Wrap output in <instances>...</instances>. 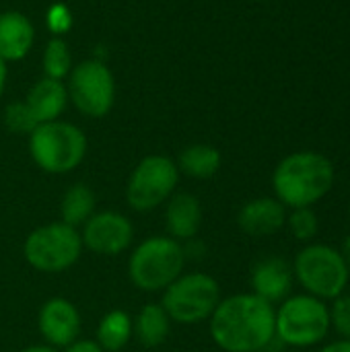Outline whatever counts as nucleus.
<instances>
[{
	"label": "nucleus",
	"instance_id": "obj_1",
	"mask_svg": "<svg viewBox=\"0 0 350 352\" xmlns=\"http://www.w3.org/2000/svg\"><path fill=\"white\" fill-rule=\"evenodd\" d=\"M208 334L223 352H262L274 338V305L250 293L223 297L210 316Z\"/></svg>",
	"mask_w": 350,
	"mask_h": 352
},
{
	"label": "nucleus",
	"instance_id": "obj_2",
	"mask_svg": "<svg viewBox=\"0 0 350 352\" xmlns=\"http://www.w3.org/2000/svg\"><path fill=\"white\" fill-rule=\"evenodd\" d=\"M332 161L316 151H297L287 155L272 173L274 198L287 208H314L334 186Z\"/></svg>",
	"mask_w": 350,
	"mask_h": 352
},
{
	"label": "nucleus",
	"instance_id": "obj_3",
	"mask_svg": "<svg viewBox=\"0 0 350 352\" xmlns=\"http://www.w3.org/2000/svg\"><path fill=\"white\" fill-rule=\"evenodd\" d=\"M184 245L167 235H151L130 248L128 254V280L146 295L163 293L175 278L186 272Z\"/></svg>",
	"mask_w": 350,
	"mask_h": 352
},
{
	"label": "nucleus",
	"instance_id": "obj_4",
	"mask_svg": "<svg viewBox=\"0 0 350 352\" xmlns=\"http://www.w3.org/2000/svg\"><path fill=\"white\" fill-rule=\"evenodd\" d=\"M330 307L314 295H289L274 307V338L291 349H311L330 334Z\"/></svg>",
	"mask_w": 350,
	"mask_h": 352
},
{
	"label": "nucleus",
	"instance_id": "obj_5",
	"mask_svg": "<svg viewBox=\"0 0 350 352\" xmlns=\"http://www.w3.org/2000/svg\"><path fill=\"white\" fill-rule=\"evenodd\" d=\"M87 136L85 132L62 120L39 124L29 134V155L31 161L50 175H64L74 171L87 157Z\"/></svg>",
	"mask_w": 350,
	"mask_h": 352
},
{
	"label": "nucleus",
	"instance_id": "obj_6",
	"mask_svg": "<svg viewBox=\"0 0 350 352\" xmlns=\"http://www.w3.org/2000/svg\"><path fill=\"white\" fill-rule=\"evenodd\" d=\"M295 283L303 293L322 301H332L344 295L350 272L340 256V250L328 243H305L293 260Z\"/></svg>",
	"mask_w": 350,
	"mask_h": 352
},
{
	"label": "nucleus",
	"instance_id": "obj_7",
	"mask_svg": "<svg viewBox=\"0 0 350 352\" xmlns=\"http://www.w3.org/2000/svg\"><path fill=\"white\" fill-rule=\"evenodd\" d=\"M83 252L80 231L62 221L35 227L23 241V258L39 274L68 272Z\"/></svg>",
	"mask_w": 350,
	"mask_h": 352
},
{
	"label": "nucleus",
	"instance_id": "obj_8",
	"mask_svg": "<svg viewBox=\"0 0 350 352\" xmlns=\"http://www.w3.org/2000/svg\"><path fill=\"white\" fill-rule=\"evenodd\" d=\"M221 285L215 276L194 270L184 272L175 278L163 293L161 305L167 311L169 320L179 326H198L206 324L221 303Z\"/></svg>",
	"mask_w": 350,
	"mask_h": 352
},
{
	"label": "nucleus",
	"instance_id": "obj_9",
	"mask_svg": "<svg viewBox=\"0 0 350 352\" xmlns=\"http://www.w3.org/2000/svg\"><path fill=\"white\" fill-rule=\"evenodd\" d=\"M179 169L167 155H146L136 163L126 182V204L134 212L161 208L179 186Z\"/></svg>",
	"mask_w": 350,
	"mask_h": 352
},
{
	"label": "nucleus",
	"instance_id": "obj_10",
	"mask_svg": "<svg viewBox=\"0 0 350 352\" xmlns=\"http://www.w3.org/2000/svg\"><path fill=\"white\" fill-rule=\"evenodd\" d=\"M68 99L87 118H105L116 101V80L101 60H85L68 74Z\"/></svg>",
	"mask_w": 350,
	"mask_h": 352
},
{
	"label": "nucleus",
	"instance_id": "obj_11",
	"mask_svg": "<svg viewBox=\"0 0 350 352\" xmlns=\"http://www.w3.org/2000/svg\"><path fill=\"white\" fill-rule=\"evenodd\" d=\"M78 231L83 248L101 258H116L134 245V223L120 210H97Z\"/></svg>",
	"mask_w": 350,
	"mask_h": 352
},
{
	"label": "nucleus",
	"instance_id": "obj_12",
	"mask_svg": "<svg viewBox=\"0 0 350 352\" xmlns=\"http://www.w3.org/2000/svg\"><path fill=\"white\" fill-rule=\"evenodd\" d=\"M37 332L43 344L62 351L80 338L83 318L78 307L66 297H50L37 311Z\"/></svg>",
	"mask_w": 350,
	"mask_h": 352
},
{
	"label": "nucleus",
	"instance_id": "obj_13",
	"mask_svg": "<svg viewBox=\"0 0 350 352\" xmlns=\"http://www.w3.org/2000/svg\"><path fill=\"white\" fill-rule=\"evenodd\" d=\"M289 210L274 196H260L248 200L237 212V227L248 237H272L287 225Z\"/></svg>",
	"mask_w": 350,
	"mask_h": 352
},
{
	"label": "nucleus",
	"instance_id": "obj_14",
	"mask_svg": "<svg viewBox=\"0 0 350 352\" xmlns=\"http://www.w3.org/2000/svg\"><path fill=\"white\" fill-rule=\"evenodd\" d=\"M252 293L262 297L268 303H281L285 301L295 285L293 266L289 260L281 256H268L254 264L250 274Z\"/></svg>",
	"mask_w": 350,
	"mask_h": 352
},
{
	"label": "nucleus",
	"instance_id": "obj_15",
	"mask_svg": "<svg viewBox=\"0 0 350 352\" xmlns=\"http://www.w3.org/2000/svg\"><path fill=\"white\" fill-rule=\"evenodd\" d=\"M163 210V223H165V235L186 243L194 237H198L202 229V204L198 196L190 192H175L165 204Z\"/></svg>",
	"mask_w": 350,
	"mask_h": 352
},
{
	"label": "nucleus",
	"instance_id": "obj_16",
	"mask_svg": "<svg viewBox=\"0 0 350 352\" xmlns=\"http://www.w3.org/2000/svg\"><path fill=\"white\" fill-rule=\"evenodd\" d=\"M25 105L29 107L37 124L60 120V116L64 113L68 105V89L64 80L43 76L29 89Z\"/></svg>",
	"mask_w": 350,
	"mask_h": 352
},
{
	"label": "nucleus",
	"instance_id": "obj_17",
	"mask_svg": "<svg viewBox=\"0 0 350 352\" xmlns=\"http://www.w3.org/2000/svg\"><path fill=\"white\" fill-rule=\"evenodd\" d=\"M35 41L31 21L19 10L0 12V60L14 62L29 54Z\"/></svg>",
	"mask_w": 350,
	"mask_h": 352
},
{
	"label": "nucleus",
	"instance_id": "obj_18",
	"mask_svg": "<svg viewBox=\"0 0 350 352\" xmlns=\"http://www.w3.org/2000/svg\"><path fill=\"white\" fill-rule=\"evenodd\" d=\"M134 320V338L144 349H159L167 342L173 322L161 303H146L138 309Z\"/></svg>",
	"mask_w": 350,
	"mask_h": 352
},
{
	"label": "nucleus",
	"instance_id": "obj_19",
	"mask_svg": "<svg viewBox=\"0 0 350 352\" xmlns=\"http://www.w3.org/2000/svg\"><path fill=\"white\" fill-rule=\"evenodd\" d=\"M177 169L182 175L192 177V179H210L219 173L221 165H223V157L221 151L212 144H190L186 146L177 161H175Z\"/></svg>",
	"mask_w": 350,
	"mask_h": 352
},
{
	"label": "nucleus",
	"instance_id": "obj_20",
	"mask_svg": "<svg viewBox=\"0 0 350 352\" xmlns=\"http://www.w3.org/2000/svg\"><path fill=\"white\" fill-rule=\"evenodd\" d=\"M132 338L134 320L126 309L107 311L95 328V340L105 352H122L130 344Z\"/></svg>",
	"mask_w": 350,
	"mask_h": 352
},
{
	"label": "nucleus",
	"instance_id": "obj_21",
	"mask_svg": "<svg viewBox=\"0 0 350 352\" xmlns=\"http://www.w3.org/2000/svg\"><path fill=\"white\" fill-rule=\"evenodd\" d=\"M97 212V196L91 186L76 182L60 198V219L62 223L80 229Z\"/></svg>",
	"mask_w": 350,
	"mask_h": 352
},
{
	"label": "nucleus",
	"instance_id": "obj_22",
	"mask_svg": "<svg viewBox=\"0 0 350 352\" xmlns=\"http://www.w3.org/2000/svg\"><path fill=\"white\" fill-rule=\"evenodd\" d=\"M72 70V56L62 37H52L43 50V74L47 78L64 80Z\"/></svg>",
	"mask_w": 350,
	"mask_h": 352
},
{
	"label": "nucleus",
	"instance_id": "obj_23",
	"mask_svg": "<svg viewBox=\"0 0 350 352\" xmlns=\"http://www.w3.org/2000/svg\"><path fill=\"white\" fill-rule=\"evenodd\" d=\"M297 241L311 243L320 233V219L314 208H293L287 214L285 225Z\"/></svg>",
	"mask_w": 350,
	"mask_h": 352
},
{
	"label": "nucleus",
	"instance_id": "obj_24",
	"mask_svg": "<svg viewBox=\"0 0 350 352\" xmlns=\"http://www.w3.org/2000/svg\"><path fill=\"white\" fill-rule=\"evenodd\" d=\"M4 124H6V128L10 132H14V134H27V136L39 126L35 122V118L31 116L29 107L25 105V101L23 103L14 101V103L6 105V109H4Z\"/></svg>",
	"mask_w": 350,
	"mask_h": 352
},
{
	"label": "nucleus",
	"instance_id": "obj_25",
	"mask_svg": "<svg viewBox=\"0 0 350 352\" xmlns=\"http://www.w3.org/2000/svg\"><path fill=\"white\" fill-rule=\"evenodd\" d=\"M330 328L340 336V340H350V295H340L330 301Z\"/></svg>",
	"mask_w": 350,
	"mask_h": 352
},
{
	"label": "nucleus",
	"instance_id": "obj_26",
	"mask_svg": "<svg viewBox=\"0 0 350 352\" xmlns=\"http://www.w3.org/2000/svg\"><path fill=\"white\" fill-rule=\"evenodd\" d=\"M50 27L56 33H64L70 27V12L64 6H60V4L50 8Z\"/></svg>",
	"mask_w": 350,
	"mask_h": 352
},
{
	"label": "nucleus",
	"instance_id": "obj_27",
	"mask_svg": "<svg viewBox=\"0 0 350 352\" xmlns=\"http://www.w3.org/2000/svg\"><path fill=\"white\" fill-rule=\"evenodd\" d=\"M60 352H105L101 346H99V342L95 340V338H76L74 342H70L68 346H64Z\"/></svg>",
	"mask_w": 350,
	"mask_h": 352
},
{
	"label": "nucleus",
	"instance_id": "obj_28",
	"mask_svg": "<svg viewBox=\"0 0 350 352\" xmlns=\"http://www.w3.org/2000/svg\"><path fill=\"white\" fill-rule=\"evenodd\" d=\"M318 352H350V340H334L326 346H322Z\"/></svg>",
	"mask_w": 350,
	"mask_h": 352
},
{
	"label": "nucleus",
	"instance_id": "obj_29",
	"mask_svg": "<svg viewBox=\"0 0 350 352\" xmlns=\"http://www.w3.org/2000/svg\"><path fill=\"white\" fill-rule=\"evenodd\" d=\"M19 352H60V351H58V349H54V346H50V344L39 342V344H29V346L21 349Z\"/></svg>",
	"mask_w": 350,
	"mask_h": 352
},
{
	"label": "nucleus",
	"instance_id": "obj_30",
	"mask_svg": "<svg viewBox=\"0 0 350 352\" xmlns=\"http://www.w3.org/2000/svg\"><path fill=\"white\" fill-rule=\"evenodd\" d=\"M340 256H342V260H344V264H347V268H349L350 272V235L344 237V241L340 245Z\"/></svg>",
	"mask_w": 350,
	"mask_h": 352
},
{
	"label": "nucleus",
	"instance_id": "obj_31",
	"mask_svg": "<svg viewBox=\"0 0 350 352\" xmlns=\"http://www.w3.org/2000/svg\"><path fill=\"white\" fill-rule=\"evenodd\" d=\"M4 82H6V62L0 60V97H2V91H4Z\"/></svg>",
	"mask_w": 350,
	"mask_h": 352
},
{
	"label": "nucleus",
	"instance_id": "obj_32",
	"mask_svg": "<svg viewBox=\"0 0 350 352\" xmlns=\"http://www.w3.org/2000/svg\"><path fill=\"white\" fill-rule=\"evenodd\" d=\"M349 219H350V206H349Z\"/></svg>",
	"mask_w": 350,
	"mask_h": 352
}]
</instances>
